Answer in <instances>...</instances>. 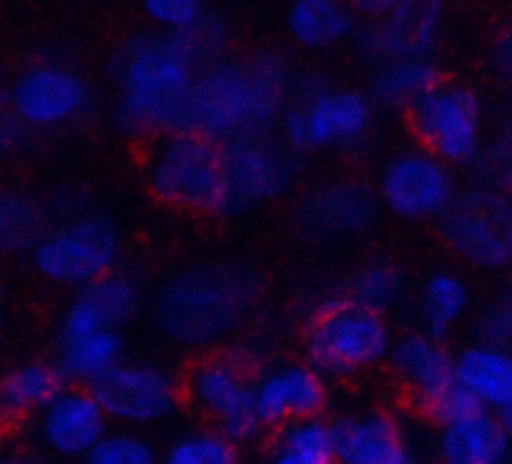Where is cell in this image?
I'll return each mask as SVG.
<instances>
[{
	"label": "cell",
	"instance_id": "38",
	"mask_svg": "<svg viewBox=\"0 0 512 464\" xmlns=\"http://www.w3.org/2000/svg\"><path fill=\"white\" fill-rule=\"evenodd\" d=\"M490 161V171L492 176L497 179V186L505 191V196L510 199L512 204V98L507 101L505 108V118H502V128H500V138L495 141V146L487 148L482 161Z\"/></svg>",
	"mask_w": 512,
	"mask_h": 464
},
{
	"label": "cell",
	"instance_id": "13",
	"mask_svg": "<svg viewBox=\"0 0 512 464\" xmlns=\"http://www.w3.org/2000/svg\"><path fill=\"white\" fill-rule=\"evenodd\" d=\"M8 106L28 131H56L71 126L91 108L86 78L58 58L33 61L8 86Z\"/></svg>",
	"mask_w": 512,
	"mask_h": 464
},
{
	"label": "cell",
	"instance_id": "26",
	"mask_svg": "<svg viewBox=\"0 0 512 464\" xmlns=\"http://www.w3.org/2000/svg\"><path fill=\"white\" fill-rule=\"evenodd\" d=\"M249 78L251 101H254L256 131H272L279 126L294 93L297 76L287 58L277 51H256L244 61Z\"/></svg>",
	"mask_w": 512,
	"mask_h": 464
},
{
	"label": "cell",
	"instance_id": "33",
	"mask_svg": "<svg viewBox=\"0 0 512 464\" xmlns=\"http://www.w3.org/2000/svg\"><path fill=\"white\" fill-rule=\"evenodd\" d=\"M161 464H241V447L214 427L194 429L161 452Z\"/></svg>",
	"mask_w": 512,
	"mask_h": 464
},
{
	"label": "cell",
	"instance_id": "24",
	"mask_svg": "<svg viewBox=\"0 0 512 464\" xmlns=\"http://www.w3.org/2000/svg\"><path fill=\"white\" fill-rule=\"evenodd\" d=\"M457 382L487 412H502L512 402V349L472 342L455 354Z\"/></svg>",
	"mask_w": 512,
	"mask_h": 464
},
{
	"label": "cell",
	"instance_id": "39",
	"mask_svg": "<svg viewBox=\"0 0 512 464\" xmlns=\"http://www.w3.org/2000/svg\"><path fill=\"white\" fill-rule=\"evenodd\" d=\"M28 126L13 113L8 103H0V159L13 156L28 143Z\"/></svg>",
	"mask_w": 512,
	"mask_h": 464
},
{
	"label": "cell",
	"instance_id": "12",
	"mask_svg": "<svg viewBox=\"0 0 512 464\" xmlns=\"http://www.w3.org/2000/svg\"><path fill=\"white\" fill-rule=\"evenodd\" d=\"M374 189L382 209L405 221H440L460 194L455 169L417 143L384 161Z\"/></svg>",
	"mask_w": 512,
	"mask_h": 464
},
{
	"label": "cell",
	"instance_id": "22",
	"mask_svg": "<svg viewBox=\"0 0 512 464\" xmlns=\"http://www.w3.org/2000/svg\"><path fill=\"white\" fill-rule=\"evenodd\" d=\"M510 454L512 437L487 409L437 427L435 464H505Z\"/></svg>",
	"mask_w": 512,
	"mask_h": 464
},
{
	"label": "cell",
	"instance_id": "14",
	"mask_svg": "<svg viewBox=\"0 0 512 464\" xmlns=\"http://www.w3.org/2000/svg\"><path fill=\"white\" fill-rule=\"evenodd\" d=\"M98 404L113 424L144 429L164 422L179 407L184 389L169 369L151 362L123 359L91 384Z\"/></svg>",
	"mask_w": 512,
	"mask_h": 464
},
{
	"label": "cell",
	"instance_id": "41",
	"mask_svg": "<svg viewBox=\"0 0 512 464\" xmlns=\"http://www.w3.org/2000/svg\"><path fill=\"white\" fill-rule=\"evenodd\" d=\"M344 3H347L354 13H359V16H364L367 21H372V18L384 16L390 8H395L400 0H344Z\"/></svg>",
	"mask_w": 512,
	"mask_h": 464
},
{
	"label": "cell",
	"instance_id": "44",
	"mask_svg": "<svg viewBox=\"0 0 512 464\" xmlns=\"http://www.w3.org/2000/svg\"><path fill=\"white\" fill-rule=\"evenodd\" d=\"M6 301L0 296V347H3V337H6Z\"/></svg>",
	"mask_w": 512,
	"mask_h": 464
},
{
	"label": "cell",
	"instance_id": "2",
	"mask_svg": "<svg viewBox=\"0 0 512 464\" xmlns=\"http://www.w3.org/2000/svg\"><path fill=\"white\" fill-rule=\"evenodd\" d=\"M199 66L176 33L146 31L126 38L111 61L118 131L141 141L181 128Z\"/></svg>",
	"mask_w": 512,
	"mask_h": 464
},
{
	"label": "cell",
	"instance_id": "8",
	"mask_svg": "<svg viewBox=\"0 0 512 464\" xmlns=\"http://www.w3.org/2000/svg\"><path fill=\"white\" fill-rule=\"evenodd\" d=\"M387 364L415 412L437 427L482 409L457 382L455 354L447 349L445 339L425 329L397 337Z\"/></svg>",
	"mask_w": 512,
	"mask_h": 464
},
{
	"label": "cell",
	"instance_id": "5",
	"mask_svg": "<svg viewBox=\"0 0 512 464\" xmlns=\"http://www.w3.org/2000/svg\"><path fill=\"white\" fill-rule=\"evenodd\" d=\"M264 367L249 344L211 349L186 369L184 399L236 447L254 444L267 432L254 407V379Z\"/></svg>",
	"mask_w": 512,
	"mask_h": 464
},
{
	"label": "cell",
	"instance_id": "28",
	"mask_svg": "<svg viewBox=\"0 0 512 464\" xmlns=\"http://www.w3.org/2000/svg\"><path fill=\"white\" fill-rule=\"evenodd\" d=\"M472 304V291L465 276L455 269H435L425 276L420 289L422 329L445 339L452 329L465 322Z\"/></svg>",
	"mask_w": 512,
	"mask_h": 464
},
{
	"label": "cell",
	"instance_id": "17",
	"mask_svg": "<svg viewBox=\"0 0 512 464\" xmlns=\"http://www.w3.org/2000/svg\"><path fill=\"white\" fill-rule=\"evenodd\" d=\"M442 23L445 0H400L384 16L359 26L354 41L377 66L397 58H427L440 41Z\"/></svg>",
	"mask_w": 512,
	"mask_h": 464
},
{
	"label": "cell",
	"instance_id": "21",
	"mask_svg": "<svg viewBox=\"0 0 512 464\" xmlns=\"http://www.w3.org/2000/svg\"><path fill=\"white\" fill-rule=\"evenodd\" d=\"M337 464H415L410 434L387 409H359L332 422Z\"/></svg>",
	"mask_w": 512,
	"mask_h": 464
},
{
	"label": "cell",
	"instance_id": "4",
	"mask_svg": "<svg viewBox=\"0 0 512 464\" xmlns=\"http://www.w3.org/2000/svg\"><path fill=\"white\" fill-rule=\"evenodd\" d=\"M146 189L164 209L191 216H226L224 143L176 128L149 141L144 159Z\"/></svg>",
	"mask_w": 512,
	"mask_h": 464
},
{
	"label": "cell",
	"instance_id": "46",
	"mask_svg": "<svg viewBox=\"0 0 512 464\" xmlns=\"http://www.w3.org/2000/svg\"><path fill=\"white\" fill-rule=\"evenodd\" d=\"M6 93H8L6 81H3V73H0V103H3V96H6Z\"/></svg>",
	"mask_w": 512,
	"mask_h": 464
},
{
	"label": "cell",
	"instance_id": "30",
	"mask_svg": "<svg viewBox=\"0 0 512 464\" xmlns=\"http://www.w3.org/2000/svg\"><path fill=\"white\" fill-rule=\"evenodd\" d=\"M262 464H337L332 422L312 417L274 429Z\"/></svg>",
	"mask_w": 512,
	"mask_h": 464
},
{
	"label": "cell",
	"instance_id": "16",
	"mask_svg": "<svg viewBox=\"0 0 512 464\" xmlns=\"http://www.w3.org/2000/svg\"><path fill=\"white\" fill-rule=\"evenodd\" d=\"M382 204L374 186L354 176H337L312 186L294 206L299 234L312 241H337L374 229Z\"/></svg>",
	"mask_w": 512,
	"mask_h": 464
},
{
	"label": "cell",
	"instance_id": "36",
	"mask_svg": "<svg viewBox=\"0 0 512 464\" xmlns=\"http://www.w3.org/2000/svg\"><path fill=\"white\" fill-rule=\"evenodd\" d=\"M141 11L154 23L156 31L181 33L194 26L206 8L204 0H141Z\"/></svg>",
	"mask_w": 512,
	"mask_h": 464
},
{
	"label": "cell",
	"instance_id": "32",
	"mask_svg": "<svg viewBox=\"0 0 512 464\" xmlns=\"http://www.w3.org/2000/svg\"><path fill=\"white\" fill-rule=\"evenodd\" d=\"M405 274L395 261L372 259L354 269L349 279L344 281L342 294L357 304L377 309V312H390L405 296Z\"/></svg>",
	"mask_w": 512,
	"mask_h": 464
},
{
	"label": "cell",
	"instance_id": "23",
	"mask_svg": "<svg viewBox=\"0 0 512 464\" xmlns=\"http://www.w3.org/2000/svg\"><path fill=\"white\" fill-rule=\"evenodd\" d=\"M66 387L56 362L23 359L0 372V409L8 422L36 419Z\"/></svg>",
	"mask_w": 512,
	"mask_h": 464
},
{
	"label": "cell",
	"instance_id": "20",
	"mask_svg": "<svg viewBox=\"0 0 512 464\" xmlns=\"http://www.w3.org/2000/svg\"><path fill=\"white\" fill-rule=\"evenodd\" d=\"M141 309V286L126 271H113L76 289L58 319V342L98 332H121Z\"/></svg>",
	"mask_w": 512,
	"mask_h": 464
},
{
	"label": "cell",
	"instance_id": "10",
	"mask_svg": "<svg viewBox=\"0 0 512 464\" xmlns=\"http://www.w3.org/2000/svg\"><path fill=\"white\" fill-rule=\"evenodd\" d=\"M447 251L480 271L512 266V204L495 184L460 189L440 221Z\"/></svg>",
	"mask_w": 512,
	"mask_h": 464
},
{
	"label": "cell",
	"instance_id": "1",
	"mask_svg": "<svg viewBox=\"0 0 512 464\" xmlns=\"http://www.w3.org/2000/svg\"><path fill=\"white\" fill-rule=\"evenodd\" d=\"M262 279L241 261H204L166 276L151 299V322L166 342L184 349H214L251 312Z\"/></svg>",
	"mask_w": 512,
	"mask_h": 464
},
{
	"label": "cell",
	"instance_id": "25",
	"mask_svg": "<svg viewBox=\"0 0 512 464\" xmlns=\"http://www.w3.org/2000/svg\"><path fill=\"white\" fill-rule=\"evenodd\" d=\"M357 13L344 0H292L287 33L297 46L322 51L357 33Z\"/></svg>",
	"mask_w": 512,
	"mask_h": 464
},
{
	"label": "cell",
	"instance_id": "6",
	"mask_svg": "<svg viewBox=\"0 0 512 464\" xmlns=\"http://www.w3.org/2000/svg\"><path fill=\"white\" fill-rule=\"evenodd\" d=\"M374 108L367 91L297 76L292 101L277 126L279 138L297 153L347 151L367 138Z\"/></svg>",
	"mask_w": 512,
	"mask_h": 464
},
{
	"label": "cell",
	"instance_id": "34",
	"mask_svg": "<svg viewBox=\"0 0 512 464\" xmlns=\"http://www.w3.org/2000/svg\"><path fill=\"white\" fill-rule=\"evenodd\" d=\"M81 464H161V454L141 429L116 427L108 429Z\"/></svg>",
	"mask_w": 512,
	"mask_h": 464
},
{
	"label": "cell",
	"instance_id": "19",
	"mask_svg": "<svg viewBox=\"0 0 512 464\" xmlns=\"http://www.w3.org/2000/svg\"><path fill=\"white\" fill-rule=\"evenodd\" d=\"M36 439L58 459H83L106 437L111 419L98 404L96 394L81 384H68L36 419Z\"/></svg>",
	"mask_w": 512,
	"mask_h": 464
},
{
	"label": "cell",
	"instance_id": "9",
	"mask_svg": "<svg viewBox=\"0 0 512 464\" xmlns=\"http://www.w3.org/2000/svg\"><path fill=\"white\" fill-rule=\"evenodd\" d=\"M407 121L417 146L452 169L472 166L485 156V106L467 83L442 78L407 111Z\"/></svg>",
	"mask_w": 512,
	"mask_h": 464
},
{
	"label": "cell",
	"instance_id": "15",
	"mask_svg": "<svg viewBox=\"0 0 512 464\" xmlns=\"http://www.w3.org/2000/svg\"><path fill=\"white\" fill-rule=\"evenodd\" d=\"M181 128L226 143L241 133L256 131L254 101L244 61L229 58L199 68L186 101Z\"/></svg>",
	"mask_w": 512,
	"mask_h": 464
},
{
	"label": "cell",
	"instance_id": "35",
	"mask_svg": "<svg viewBox=\"0 0 512 464\" xmlns=\"http://www.w3.org/2000/svg\"><path fill=\"white\" fill-rule=\"evenodd\" d=\"M181 38V43L186 46V51L191 53V58L196 61V66L204 68L209 63H216L224 58L226 48H229V26H226L224 18L214 16V13L206 11L199 21L194 23L186 31L176 33Z\"/></svg>",
	"mask_w": 512,
	"mask_h": 464
},
{
	"label": "cell",
	"instance_id": "40",
	"mask_svg": "<svg viewBox=\"0 0 512 464\" xmlns=\"http://www.w3.org/2000/svg\"><path fill=\"white\" fill-rule=\"evenodd\" d=\"M492 66L505 78H512V23L502 28L492 43Z\"/></svg>",
	"mask_w": 512,
	"mask_h": 464
},
{
	"label": "cell",
	"instance_id": "27",
	"mask_svg": "<svg viewBox=\"0 0 512 464\" xmlns=\"http://www.w3.org/2000/svg\"><path fill=\"white\" fill-rule=\"evenodd\" d=\"M442 81V71L430 56L427 58H397L379 63L369 83V96L374 106L410 111L425 93H430Z\"/></svg>",
	"mask_w": 512,
	"mask_h": 464
},
{
	"label": "cell",
	"instance_id": "47",
	"mask_svg": "<svg viewBox=\"0 0 512 464\" xmlns=\"http://www.w3.org/2000/svg\"><path fill=\"white\" fill-rule=\"evenodd\" d=\"M507 299L512 301V284H510V289H507Z\"/></svg>",
	"mask_w": 512,
	"mask_h": 464
},
{
	"label": "cell",
	"instance_id": "31",
	"mask_svg": "<svg viewBox=\"0 0 512 464\" xmlns=\"http://www.w3.org/2000/svg\"><path fill=\"white\" fill-rule=\"evenodd\" d=\"M48 229L46 201L23 191H0V254L33 251Z\"/></svg>",
	"mask_w": 512,
	"mask_h": 464
},
{
	"label": "cell",
	"instance_id": "37",
	"mask_svg": "<svg viewBox=\"0 0 512 464\" xmlns=\"http://www.w3.org/2000/svg\"><path fill=\"white\" fill-rule=\"evenodd\" d=\"M477 342L490 344V347L512 349V301L502 299L497 304L487 306L485 312L477 317L475 324Z\"/></svg>",
	"mask_w": 512,
	"mask_h": 464
},
{
	"label": "cell",
	"instance_id": "18",
	"mask_svg": "<svg viewBox=\"0 0 512 464\" xmlns=\"http://www.w3.org/2000/svg\"><path fill=\"white\" fill-rule=\"evenodd\" d=\"M329 404L332 384L304 359L267 364L254 379V407L267 432L297 419L324 417Z\"/></svg>",
	"mask_w": 512,
	"mask_h": 464
},
{
	"label": "cell",
	"instance_id": "3",
	"mask_svg": "<svg viewBox=\"0 0 512 464\" xmlns=\"http://www.w3.org/2000/svg\"><path fill=\"white\" fill-rule=\"evenodd\" d=\"M395 339L387 314L332 291L319 296L304 317L302 354L332 382L359 377L387 362Z\"/></svg>",
	"mask_w": 512,
	"mask_h": 464
},
{
	"label": "cell",
	"instance_id": "45",
	"mask_svg": "<svg viewBox=\"0 0 512 464\" xmlns=\"http://www.w3.org/2000/svg\"><path fill=\"white\" fill-rule=\"evenodd\" d=\"M8 427H11V422H8V417L3 414V409H0V442H3V437H6Z\"/></svg>",
	"mask_w": 512,
	"mask_h": 464
},
{
	"label": "cell",
	"instance_id": "11",
	"mask_svg": "<svg viewBox=\"0 0 512 464\" xmlns=\"http://www.w3.org/2000/svg\"><path fill=\"white\" fill-rule=\"evenodd\" d=\"M299 156L302 153L292 151L282 138L272 136V131L241 133L226 141V216L249 214L287 196L302 174Z\"/></svg>",
	"mask_w": 512,
	"mask_h": 464
},
{
	"label": "cell",
	"instance_id": "42",
	"mask_svg": "<svg viewBox=\"0 0 512 464\" xmlns=\"http://www.w3.org/2000/svg\"><path fill=\"white\" fill-rule=\"evenodd\" d=\"M0 464H46L36 454H3Z\"/></svg>",
	"mask_w": 512,
	"mask_h": 464
},
{
	"label": "cell",
	"instance_id": "7",
	"mask_svg": "<svg viewBox=\"0 0 512 464\" xmlns=\"http://www.w3.org/2000/svg\"><path fill=\"white\" fill-rule=\"evenodd\" d=\"M123 254L121 229L103 214H83L56 221L31 251L33 269L63 289H83L118 271Z\"/></svg>",
	"mask_w": 512,
	"mask_h": 464
},
{
	"label": "cell",
	"instance_id": "48",
	"mask_svg": "<svg viewBox=\"0 0 512 464\" xmlns=\"http://www.w3.org/2000/svg\"><path fill=\"white\" fill-rule=\"evenodd\" d=\"M505 464H512V454H510V457H507V462Z\"/></svg>",
	"mask_w": 512,
	"mask_h": 464
},
{
	"label": "cell",
	"instance_id": "43",
	"mask_svg": "<svg viewBox=\"0 0 512 464\" xmlns=\"http://www.w3.org/2000/svg\"><path fill=\"white\" fill-rule=\"evenodd\" d=\"M497 417H500L502 427H505L507 434H510V437H512V402L507 404V407L502 409V412H497Z\"/></svg>",
	"mask_w": 512,
	"mask_h": 464
},
{
	"label": "cell",
	"instance_id": "29",
	"mask_svg": "<svg viewBox=\"0 0 512 464\" xmlns=\"http://www.w3.org/2000/svg\"><path fill=\"white\" fill-rule=\"evenodd\" d=\"M126 359V342L121 332H98L86 337L63 339L56 347V359L68 384L91 387L96 379L111 372Z\"/></svg>",
	"mask_w": 512,
	"mask_h": 464
}]
</instances>
